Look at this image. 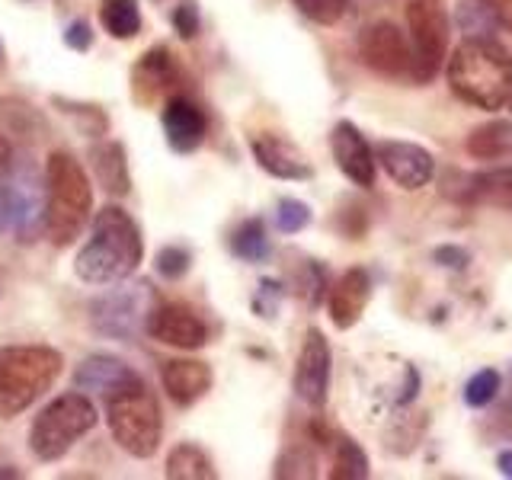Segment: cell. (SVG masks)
Returning a JSON list of instances; mask_svg holds the SVG:
<instances>
[{"instance_id":"13","label":"cell","mask_w":512,"mask_h":480,"mask_svg":"<svg viewBox=\"0 0 512 480\" xmlns=\"http://www.w3.org/2000/svg\"><path fill=\"white\" fill-rule=\"evenodd\" d=\"M330 151L336 167L343 170L349 183H356L362 189L375 186V151L368 148L365 135L352 122H336L330 132Z\"/></svg>"},{"instance_id":"18","label":"cell","mask_w":512,"mask_h":480,"mask_svg":"<svg viewBox=\"0 0 512 480\" xmlns=\"http://www.w3.org/2000/svg\"><path fill=\"white\" fill-rule=\"evenodd\" d=\"M138 372L132 365H125L122 359L116 356H103V352H96V356H87L84 362L77 365L74 372V388L77 391H87V394H112L122 384L132 381Z\"/></svg>"},{"instance_id":"37","label":"cell","mask_w":512,"mask_h":480,"mask_svg":"<svg viewBox=\"0 0 512 480\" xmlns=\"http://www.w3.org/2000/svg\"><path fill=\"white\" fill-rule=\"evenodd\" d=\"M64 45L74 48V52H87L93 45V29L87 20H74L68 29H64Z\"/></svg>"},{"instance_id":"16","label":"cell","mask_w":512,"mask_h":480,"mask_svg":"<svg viewBox=\"0 0 512 480\" xmlns=\"http://www.w3.org/2000/svg\"><path fill=\"white\" fill-rule=\"evenodd\" d=\"M368 301H372V276H368L365 269H349L340 276V282H336L330 288V320L336 330H349L359 324L362 311L368 308Z\"/></svg>"},{"instance_id":"23","label":"cell","mask_w":512,"mask_h":480,"mask_svg":"<svg viewBox=\"0 0 512 480\" xmlns=\"http://www.w3.org/2000/svg\"><path fill=\"white\" fill-rule=\"evenodd\" d=\"M164 474L170 480H215V464L205 455V448H199L196 442H183L167 455Z\"/></svg>"},{"instance_id":"8","label":"cell","mask_w":512,"mask_h":480,"mask_svg":"<svg viewBox=\"0 0 512 480\" xmlns=\"http://www.w3.org/2000/svg\"><path fill=\"white\" fill-rule=\"evenodd\" d=\"M154 304H157V295L151 282L122 279V285L109 288V292L90 301V327L100 336H106V340L128 343V340H135L138 333H144Z\"/></svg>"},{"instance_id":"32","label":"cell","mask_w":512,"mask_h":480,"mask_svg":"<svg viewBox=\"0 0 512 480\" xmlns=\"http://www.w3.org/2000/svg\"><path fill=\"white\" fill-rule=\"evenodd\" d=\"M500 391V372L496 368H480V372L468 381V388H464V400H468V407H487L490 400Z\"/></svg>"},{"instance_id":"36","label":"cell","mask_w":512,"mask_h":480,"mask_svg":"<svg viewBox=\"0 0 512 480\" xmlns=\"http://www.w3.org/2000/svg\"><path fill=\"white\" fill-rule=\"evenodd\" d=\"M282 285L272 282V279H263L260 288H256V298H253V311L260 317H276L279 311V301H282Z\"/></svg>"},{"instance_id":"14","label":"cell","mask_w":512,"mask_h":480,"mask_svg":"<svg viewBox=\"0 0 512 480\" xmlns=\"http://www.w3.org/2000/svg\"><path fill=\"white\" fill-rule=\"evenodd\" d=\"M160 125H164L167 144L176 154L199 151L208 135V116L189 96H170L164 109H160Z\"/></svg>"},{"instance_id":"38","label":"cell","mask_w":512,"mask_h":480,"mask_svg":"<svg viewBox=\"0 0 512 480\" xmlns=\"http://www.w3.org/2000/svg\"><path fill=\"white\" fill-rule=\"evenodd\" d=\"M16 192L13 186H0V234H7L10 228H16Z\"/></svg>"},{"instance_id":"25","label":"cell","mask_w":512,"mask_h":480,"mask_svg":"<svg viewBox=\"0 0 512 480\" xmlns=\"http://www.w3.org/2000/svg\"><path fill=\"white\" fill-rule=\"evenodd\" d=\"M231 253L237 260L244 263H263L269 260L272 244H269V234H266V224L260 218H247L240 221L234 234H231Z\"/></svg>"},{"instance_id":"28","label":"cell","mask_w":512,"mask_h":480,"mask_svg":"<svg viewBox=\"0 0 512 480\" xmlns=\"http://www.w3.org/2000/svg\"><path fill=\"white\" fill-rule=\"evenodd\" d=\"M333 480H365L368 477V458L362 452V445L356 439H336L333 452Z\"/></svg>"},{"instance_id":"42","label":"cell","mask_w":512,"mask_h":480,"mask_svg":"<svg viewBox=\"0 0 512 480\" xmlns=\"http://www.w3.org/2000/svg\"><path fill=\"white\" fill-rule=\"evenodd\" d=\"M496 464H500V474L512 477V452H503L500 458H496Z\"/></svg>"},{"instance_id":"5","label":"cell","mask_w":512,"mask_h":480,"mask_svg":"<svg viewBox=\"0 0 512 480\" xmlns=\"http://www.w3.org/2000/svg\"><path fill=\"white\" fill-rule=\"evenodd\" d=\"M64 368L52 346H0V416L13 420L52 388Z\"/></svg>"},{"instance_id":"17","label":"cell","mask_w":512,"mask_h":480,"mask_svg":"<svg viewBox=\"0 0 512 480\" xmlns=\"http://www.w3.org/2000/svg\"><path fill=\"white\" fill-rule=\"evenodd\" d=\"M164 391L176 407H192L196 400H202L212 391V368L199 359H170L160 372Z\"/></svg>"},{"instance_id":"27","label":"cell","mask_w":512,"mask_h":480,"mask_svg":"<svg viewBox=\"0 0 512 480\" xmlns=\"http://www.w3.org/2000/svg\"><path fill=\"white\" fill-rule=\"evenodd\" d=\"M512 151V125L509 122H487L468 135V154L477 160H500Z\"/></svg>"},{"instance_id":"11","label":"cell","mask_w":512,"mask_h":480,"mask_svg":"<svg viewBox=\"0 0 512 480\" xmlns=\"http://www.w3.org/2000/svg\"><path fill=\"white\" fill-rule=\"evenodd\" d=\"M330 343L327 336L317 327L304 333V343L298 352V365H295V394L304 400L308 407H324L327 404V391H330Z\"/></svg>"},{"instance_id":"44","label":"cell","mask_w":512,"mask_h":480,"mask_svg":"<svg viewBox=\"0 0 512 480\" xmlns=\"http://www.w3.org/2000/svg\"><path fill=\"white\" fill-rule=\"evenodd\" d=\"M0 58H4V48H0Z\"/></svg>"},{"instance_id":"19","label":"cell","mask_w":512,"mask_h":480,"mask_svg":"<svg viewBox=\"0 0 512 480\" xmlns=\"http://www.w3.org/2000/svg\"><path fill=\"white\" fill-rule=\"evenodd\" d=\"M16 234H20L23 244H29V240H36L39 231L45 228V186L36 183V173H32V167H23L20 173H16Z\"/></svg>"},{"instance_id":"3","label":"cell","mask_w":512,"mask_h":480,"mask_svg":"<svg viewBox=\"0 0 512 480\" xmlns=\"http://www.w3.org/2000/svg\"><path fill=\"white\" fill-rule=\"evenodd\" d=\"M93 215V189L80 160L55 151L45 160V234L55 247H71Z\"/></svg>"},{"instance_id":"1","label":"cell","mask_w":512,"mask_h":480,"mask_svg":"<svg viewBox=\"0 0 512 480\" xmlns=\"http://www.w3.org/2000/svg\"><path fill=\"white\" fill-rule=\"evenodd\" d=\"M144 260V240L135 218L119 205H106L90 221V240L77 253L74 272L87 285L132 279Z\"/></svg>"},{"instance_id":"22","label":"cell","mask_w":512,"mask_h":480,"mask_svg":"<svg viewBox=\"0 0 512 480\" xmlns=\"http://www.w3.org/2000/svg\"><path fill=\"white\" fill-rule=\"evenodd\" d=\"M464 199L493 208H509L512 212V167L468 176V196Z\"/></svg>"},{"instance_id":"24","label":"cell","mask_w":512,"mask_h":480,"mask_svg":"<svg viewBox=\"0 0 512 480\" xmlns=\"http://www.w3.org/2000/svg\"><path fill=\"white\" fill-rule=\"evenodd\" d=\"M455 23L464 32V39H490L496 29H503L493 0H461L455 10Z\"/></svg>"},{"instance_id":"7","label":"cell","mask_w":512,"mask_h":480,"mask_svg":"<svg viewBox=\"0 0 512 480\" xmlns=\"http://www.w3.org/2000/svg\"><path fill=\"white\" fill-rule=\"evenodd\" d=\"M410 29V77L416 84H429L442 71L452 39V16L445 0H407Z\"/></svg>"},{"instance_id":"33","label":"cell","mask_w":512,"mask_h":480,"mask_svg":"<svg viewBox=\"0 0 512 480\" xmlns=\"http://www.w3.org/2000/svg\"><path fill=\"white\" fill-rule=\"evenodd\" d=\"M311 224V208L298 199H282L276 208V228L282 234H298Z\"/></svg>"},{"instance_id":"9","label":"cell","mask_w":512,"mask_h":480,"mask_svg":"<svg viewBox=\"0 0 512 480\" xmlns=\"http://www.w3.org/2000/svg\"><path fill=\"white\" fill-rule=\"evenodd\" d=\"M144 333H148L151 340H157V343L173 346V349H186V352L189 349H202L208 343L205 320L192 308H186V304H180V301H157Z\"/></svg>"},{"instance_id":"30","label":"cell","mask_w":512,"mask_h":480,"mask_svg":"<svg viewBox=\"0 0 512 480\" xmlns=\"http://www.w3.org/2000/svg\"><path fill=\"white\" fill-rule=\"evenodd\" d=\"M295 7L317 26H336L346 16L349 0H295Z\"/></svg>"},{"instance_id":"35","label":"cell","mask_w":512,"mask_h":480,"mask_svg":"<svg viewBox=\"0 0 512 480\" xmlns=\"http://www.w3.org/2000/svg\"><path fill=\"white\" fill-rule=\"evenodd\" d=\"M170 20H173V29L180 32L183 39H196V36H199L202 20H199V7H196V0H183V4L173 10Z\"/></svg>"},{"instance_id":"43","label":"cell","mask_w":512,"mask_h":480,"mask_svg":"<svg viewBox=\"0 0 512 480\" xmlns=\"http://www.w3.org/2000/svg\"><path fill=\"white\" fill-rule=\"evenodd\" d=\"M23 474L16 471V468H10V464H0V480H20Z\"/></svg>"},{"instance_id":"41","label":"cell","mask_w":512,"mask_h":480,"mask_svg":"<svg viewBox=\"0 0 512 480\" xmlns=\"http://www.w3.org/2000/svg\"><path fill=\"white\" fill-rule=\"evenodd\" d=\"M496 13H500V23L506 26V32H512V0H493Z\"/></svg>"},{"instance_id":"15","label":"cell","mask_w":512,"mask_h":480,"mask_svg":"<svg viewBox=\"0 0 512 480\" xmlns=\"http://www.w3.org/2000/svg\"><path fill=\"white\" fill-rule=\"evenodd\" d=\"M250 151L266 173H272L276 180H311L314 170L292 141H285L282 135L260 132L250 138Z\"/></svg>"},{"instance_id":"6","label":"cell","mask_w":512,"mask_h":480,"mask_svg":"<svg viewBox=\"0 0 512 480\" xmlns=\"http://www.w3.org/2000/svg\"><path fill=\"white\" fill-rule=\"evenodd\" d=\"M96 407L84 391H71L45 404L29 429V452L39 461H58L96 426Z\"/></svg>"},{"instance_id":"12","label":"cell","mask_w":512,"mask_h":480,"mask_svg":"<svg viewBox=\"0 0 512 480\" xmlns=\"http://www.w3.org/2000/svg\"><path fill=\"white\" fill-rule=\"evenodd\" d=\"M375 160L384 167V173L407 192L429 186L432 176H436V157L410 141H381L375 148Z\"/></svg>"},{"instance_id":"20","label":"cell","mask_w":512,"mask_h":480,"mask_svg":"<svg viewBox=\"0 0 512 480\" xmlns=\"http://www.w3.org/2000/svg\"><path fill=\"white\" fill-rule=\"evenodd\" d=\"M176 77H180V71H176V61L170 55V48L154 45L151 52H144L141 61L135 64V71H132V90L138 93V100H151L154 93L173 87Z\"/></svg>"},{"instance_id":"21","label":"cell","mask_w":512,"mask_h":480,"mask_svg":"<svg viewBox=\"0 0 512 480\" xmlns=\"http://www.w3.org/2000/svg\"><path fill=\"white\" fill-rule=\"evenodd\" d=\"M90 164H93L96 180H100V186L109 192V196L122 199L132 192V173H128V157H125L122 141L96 144L90 151Z\"/></svg>"},{"instance_id":"39","label":"cell","mask_w":512,"mask_h":480,"mask_svg":"<svg viewBox=\"0 0 512 480\" xmlns=\"http://www.w3.org/2000/svg\"><path fill=\"white\" fill-rule=\"evenodd\" d=\"M432 260H436L439 266H445V269H464L471 263V256H468V250H461V247H439L436 253H432Z\"/></svg>"},{"instance_id":"26","label":"cell","mask_w":512,"mask_h":480,"mask_svg":"<svg viewBox=\"0 0 512 480\" xmlns=\"http://www.w3.org/2000/svg\"><path fill=\"white\" fill-rule=\"evenodd\" d=\"M100 23L112 39H135L141 32V7L138 0H103Z\"/></svg>"},{"instance_id":"2","label":"cell","mask_w":512,"mask_h":480,"mask_svg":"<svg viewBox=\"0 0 512 480\" xmlns=\"http://www.w3.org/2000/svg\"><path fill=\"white\" fill-rule=\"evenodd\" d=\"M448 87L474 109H503L512 100V52L493 36L464 39L448 58Z\"/></svg>"},{"instance_id":"40","label":"cell","mask_w":512,"mask_h":480,"mask_svg":"<svg viewBox=\"0 0 512 480\" xmlns=\"http://www.w3.org/2000/svg\"><path fill=\"white\" fill-rule=\"evenodd\" d=\"M16 167V160H13V144L7 141V135L0 132V176H10Z\"/></svg>"},{"instance_id":"34","label":"cell","mask_w":512,"mask_h":480,"mask_svg":"<svg viewBox=\"0 0 512 480\" xmlns=\"http://www.w3.org/2000/svg\"><path fill=\"white\" fill-rule=\"evenodd\" d=\"M192 266V253L180 244H170V247H160L157 253V272L164 279H183Z\"/></svg>"},{"instance_id":"29","label":"cell","mask_w":512,"mask_h":480,"mask_svg":"<svg viewBox=\"0 0 512 480\" xmlns=\"http://www.w3.org/2000/svg\"><path fill=\"white\" fill-rule=\"evenodd\" d=\"M55 106L64 112V116H71L80 125V132H84V135H90V138L106 135L109 119L103 116L100 106H80V103H71V100H55Z\"/></svg>"},{"instance_id":"31","label":"cell","mask_w":512,"mask_h":480,"mask_svg":"<svg viewBox=\"0 0 512 480\" xmlns=\"http://www.w3.org/2000/svg\"><path fill=\"white\" fill-rule=\"evenodd\" d=\"M276 477H317V458L311 448L295 445L282 452V458L276 461Z\"/></svg>"},{"instance_id":"10","label":"cell","mask_w":512,"mask_h":480,"mask_svg":"<svg viewBox=\"0 0 512 480\" xmlns=\"http://www.w3.org/2000/svg\"><path fill=\"white\" fill-rule=\"evenodd\" d=\"M359 58L384 77H400L410 71V39L388 20L372 23L359 36Z\"/></svg>"},{"instance_id":"4","label":"cell","mask_w":512,"mask_h":480,"mask_svg":"<svg viewBox=\"0 0 512 480\" xmlns=\"http://www.w3.org/2000/svg\"><path fill=\"white\" fill-rule=\"evenodd\" d=\"M106 400V423L112 439L119 442L122 452L135 458H151L160 448V436H164V420H160V404L157 394L148 388V381L135 375L128 384L116 388Z\"/></svg>"}]
</instances>
